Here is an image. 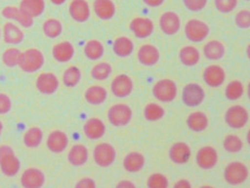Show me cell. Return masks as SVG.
<instances>
[{
    "label": "cell",
    "instance_id": "6da1fadb",
    "mask_svg": "<svg viewBox=\"0 0 250 188\" xmlns=\"http://www.w3.org/2000/svg\"><path fill=\"white\" fill-rule=\"evenodd\" d=\"M45 55L37 48H28L25 51H21L18 66L25 73L32 74L42 69L45 65Z\"/></svg>",
    "mask_w": 250,
    "mask_h": 188
},
{
    "label": "cell",
    "instance_id": "7a4b0ae2",
    "mask_svg": "<svg viewBox=\"0 0 250 188\" xmlns=\"http://www.w3.org/2000/svg\"><path fill=\"white\" fill-rule=\"evenodd\" d=\"M249 177L248 167L244 163L232 162L225 168L224 178L230 186H239L247 181Z\"/></svg>",
    "mask_w": 250,
    "mask_h": 188
},
{
    "label": "cell",
    "instance_id": "3957f363",
    "mask_svg": "<svg viewBox=\"0 0 250 188\" xmlns=\"http://www.w3.org/2000/svg\"><path fill=\"white\" fill-rule=\"evenodd\" d=\"M177 89L176 83L171 79L165 78L157 82L152 87V95L154 97L161 103H171L176 99Z\"/></svg>",
    "mask_w": 250,
    "mask_h": 188
},
{
    "label": "cell",
    "instance_id": "277c9868",
    "mask_svg": "<svg viewBox=\"0 0 250 188\" xmlns=\"http://www.w3.org/2000/svg\"><path fill=\"white\" fill-rule=\"evenodd\" d=\"M132 119V110L126 104H116L108 110V121L115 127L127 126Z\"/></svg>",
    "mask_w": 250,
    "mask_h": 188
},
{
    "label": "cell",
    "instance_id": "5b68a950",
    "mask_svg": "<svg viewBox=\"0 0 250 188\" xmlns=\"http://www.w3.org/2000/svg\"><path fill=\"white\" fill-rule=\"evenodd\" d=\"M210 33V28L208 23L200 21V19H190L185 26V35L192 42H201L208 37Z\"/></svg>",
    "mask_w": 250,
    "mask_h": 188
},
{
    "label": "cell",
    "instance_id": "8992f818",
    "mask_svg": "<svg viewBox=\"0 0 250 188\" xmlns=\"http://www.w3.org/2000/svg\"><path fill=\"white\" fill-rule=\"evenodd\" d=\"M225 122L229 127L240 129L249 122V113L243 105H233L229 107L225 114Z\"/></svg>",
    "mask_w": 250,
    "mask_h": 188
},
{
    "label": "cell",
    "instance_id": "52a82bcc",
    "mask_svg": "<svg viewBox=\"0 0 250 188\" xmlns=\"http://www.w3.org/2000/svg\"><path fill=\"white\" fill-rule=\"evenodd\" d=\"M94 161L99 167H109L115 163L117 153L115 147L109 143H100L94 149Z\"/></svg>",
    "mask_w": 250,
    "mask_h": 188
},
{
    "label": "cell",
    "instance_id": "ba28073f",
    "mask_svg": "<svg viewBox=\"0 0 250 188\" xmlns=\"http://www.w3.org/2000/svg\"><path fill=\"white\" fill-rule=\"evenodd\" d=\"M206 97V93L204 88L201 87L199 84L190 83L187 84L184 87L183 94H181V98L186 106L188 107H197L203 104Z\"/></svg>",
    "mask_w": 250,
    "mask_h": 188
},
{
    "label": "cell",
    "instance_id": "9c48e42d",
    "mask_svg": "<svg viewBox=\"0 0 250 188\" xmlns=\"http://www.w3.org/2000/svg\"><path fill=\"white\" fill-rule=\"evenodd\" d=\"M111 93L117 98H126L134 91V82L128 75H118L111 82Z\"/></svg>",
    "mask_w": 250,
    "mask_h": 188
},
{
    "label": "cell",
    "instance_id": "30bf717a",
    "mask_svg": "<svg viewBox=\"0 0 250 188\" xmlns=\"http://www.w3.org/2000/svg\"><path fill=\"white\" fill-rule=\"evenodd\" d=\"M20 183L26 188H40L45 185L46 175L42 169L36 167H29L23 170L20 177Z\"/></svg>",
    "mask_w": 250,
    "mask_h": 188
},
{
    "label": "cell",
    "instance_id": "8fae6325",
    "mask_svg": "<svg viewBox=\"0 0 250 188\" xmlns=\"http://www.w3.org/2000/svg\"><path fill=\"white\" fill-rule=\"evenodd\" d=\"M196 163L201 169H212L218 163V153L211 146L201 147L196 155Z\"/></svg>",
    "mask_w": 250,
    "mask_h": 188
},
{
    "label": "cell",
    "instance_id": "7c38bea8",
    "mask_svg": "<svg viewBox=\"0 0 250 188\" xmlns=\"http://www.w3.org/2000/svg\"><path fill=\"white\" fill-rule=\"evenodd\" d=\"M159 27L165 35H176L180 30L181 27L179 15L175 13V11H166V13H164L159 19Z\"/></svg>",
    "mask_w": 250,
    "mask_h": 188
},
{
    "label": "cell",
    "instance_id": "4fadbf2b",
    "mask_svg": "<svg viewBox=\"0 0 250 188\" xmlns=\"http://www.w3.org/2000/svg\"><path fill=\"white\" fill-rule=\"evenodd\" d=\"M131 33L134 34L137 38L145 39L151 36L155 30V25L151 19L146 17H136L130 21L129 25Z\"/></svg>",
    "mask_w": 250,
    "mask_h": 188
},
{
    "label": "cell",
    "instance_id": "5bb4252c",
    "mask_svg": "<svg viewBox=\"0 0 250 188\" xmlns=\"http://www.w3.org/2000/svg\"><path fill=\"white\" fill-rule=\"evenodd\" d=\"M137 58H138L141 65L152 67L158 63L160 59V51L152 43H145L138 49Z\"/></svg>",
    "mask_w": 250,
    "mask_h": 188
},
{
    "label": "cell",
    "instance_id": "9a60e30c",
    "mask_svg": "<svg viewBox=\"0 0 250 188\" xmlns=\"http://www.w3.org/2000/svg\"><path fill=\"white\" fill-rule=\"evenodd\" d=\"M36 88L42 95H52L58 90V77L52 73H42L36 81Z\"/></svg>",
    "mask_w": 250,
    "mask_h": 188
},
{
    "label": "cell",
    "instance_id": "2e32d148",
    "mask_svg": "<svg viewBox=\"0 0 250 188\" xmlns=\"http://www.w3.org/2000/svg\"><path fill=\"white\" fill-rule=\"evenodd\" d=\"M203 79L209 87H220L226 81V71L219 65H210L204 69Z\"/></svg>",
    "mask_w": 250,
    "mask_h": 188
},
{
    "label": "cell",
    "instance_id": "e0dca14e",
    "mask_svg": "<svg viewBox=\"0 0 250 188\" xmlns=\"http://www.w3.org/2000/svg\"><path fill=\"white\" fill-rule=\"evenodd\" d=\"M69 139L67 134L62 130H54L48 135L46 145L47 148L54 154H62L67 149Z\"/></svg>",
    "mask_w": 250,
    "mask_h": 188
},
{
    "label": "cell",
    "instance_id": "ac0fdd59",
    "mask_svg": "<svg viewBox=\"0 0 250 188\" xmlns=\"http://www.w3.org/2000/svg\"><path fill=\"white\" fill-rule=\"evenodd\" d=\"M1 15L7 19L19 22L22 27L30 28L34 25V17H31V16L26 14L25 11H22L20 8L16 6L3 7V9L1 10Z\"/></svg>",
    "mask_w": 250,
    "mask_h": 188
},
{
    "label": "cell",
    "instance_id": "d6986e66",
    "mask_svg": "<svg viewBox=\"0 0 250 188\" xmlns=\"http://www.w3.org/2000/svg\"><path fill=\"white\" fill-rule=\"evenodd\" d=\"M83 134L90 141H98L106 134V125L100 118H89L83 125Z\"/></svg>",
    "mask_w": 250,
    "mask_h": 188
},
{
    "label": "cell",
    "instance_id": "ffe728a7",
    "mask_svg": "<svg viewBox=\"0 0 250 188\" xmlns=\"http://www.w3.org/2000/svg\"><path fill=\"white\" fill-rule=\"evenodd\" d=\"M70 17L77 22H86L90 18V6L87 0H71L69 5Z\"/></svg>",
    "mask_w": 250,
    "mask_h": 188
},
{
    "label": "cell",
    "instance_id": "44dd1931",
    "mask_svg": "<svg viewBox=\"0 0 250 188\" xmlns=\"http://www.w3.org/2000/svg\"><path fill=\"white\" fill-rule=\"evenodd\" d=\"M191 156V149L189 145L184 142L175 143L169 149V158L172 163L177 165H184L186 164Z\"/></svg>",
    "mask_w": 250,
    "mask_h": 188
},
{
    "label": "cell",
    "instance_id": "7402d4cb",
    "mask_svg": "<svg viewBox=\"0 0 250 188\" xmlns=\"http://www.w3.org/2000/svg\"><path fill=\"white\" fill-rule=\"evenodd\" d=\"M52 56L58 63L70 62L75 56V47L70 42H60L52 47Z\"/></svg>",
    "mask_w": 250,
    "mask_h": 188
},
{
    "label": "cell",
    "instance_id": "603a6c76",
    "mask_svg": "<svg viewBox=\"0 0 250 188\" xmlns=\"http://www.w3.org/2000/svg\"><path fill=\"white\" fill-rule=\"evenodd\" d=\"M94 11L102 21H110L116 15V5L112 0H95Z\"/></svg>",
    "mask_w": 250,
    "mask_h": 188
},
{
    "label": "cell",
    "instance_id": "cb8c5ba5",
    "mask_svg": "<svg viewBox=\"0 0 250 188\" xmlns=\"http://www.w3.org/2000/svg\"><path fill=\"white\" fill-rule=\"evenodd\" d=\"M2 37L5 42L9 43V45H18V43L22 42L25 34L18 25L13 22H7L2 28Z\"/></svg>",
    "mask_w": 250,
    "mask_h": 188
},
{
    "label": "cell",
    "instance_id": "d4e9b609",
    "mask_svg": "<svg viewBox=\"0 0 250 188\" xmlns=\"http://www.w3.org/2000/svg\"><path fill=\"white\" fill-rule=\"evenodd\" d=\"M68 162L70 165L79 167L84 165L88 162L89 158V153H88L87 147L83 145V144H76V145L70 148L68 151Z\"/></svg>",
    "mask_w": 250,
    "mask_h": 188
},
{
    "label": "cell",
    "instance_id": "484cf974",
    "mask_svg": "<svg viewBox=\"0 0 250 188\" xmlns=\"http://www.w3.org/2000/svg\"><path fill=\"white\" fill-rule=\"evenodd\" d=\"M145 164H146V158L139 151H131L123 161V166L125 170L131 174L140 171L144 168Z\"/></svg>",
    "mask_w": 250,
    "mask_h": 188
},
{
    "label": "cell",
    "instance_id": "4316f807",
    "mask_svg": "<svg viewBox=\"0 0 250 188\" xmlns=\"http://www.w3.org/2000/svg\"><path fill=\"white\" fill-rule=\"evenodd\" d=\"M135 49V43L130 38L127 36H120V37L116 38L112 45V50L120 58H126L129 57Z\"/></svg>",
    "mask_w": 250,
    "mask_h": 188
},
{
    "label": "cell",
    "instance_id": "83f0119b",
    "mask_svg": "<svg viewBox=\"0 0 250 188\" xmlns=\"http://www.w3.org/2000/svg\"><path fill=\"white\" fill-rule=\"evenodd\" d=\"M186 123L189 129L195 131V133H201L208 128L209 119L207 115L203 111H193V113L189 114Z\"/></svg>",
    "mask_w": 250,
    "mask_h": 188
},
{
    "label": "cell",
    "instance_id": "f1b7e54d",
    "mask_svg": "<svg viewBox=\"0 0 250 188\" xmlns=\"http://www.w3.org/2000/svg\"><path fill=\"white\" fill-rule=\"evenodd\" d=\"M108 98V93L103 86L94 85L87 88V90L84 91V99L88 104L94 106L102 105Z\"/></svg>",
    "mask_w": 250,
    "mask_h": 188
},
{
    "label": "cell",
    "instance_id": "f546056e",
    "mask_svg": "<svg viewBox=\"0 0 250 188\" xmlns=\"http://www.w3.org/2000/svg\"><path fill=\"white\" fill-rule=\"evenodd\" d=\"M179 61L184 66H196L200 62V51L195 46H185L179 51Z\"/></svg>",
    "mask_w": 250,
    "mask_h": 188
},
{
    "label": "cell",
    "instance_id": "4dcf8cb0",
    "mask_svg": "<svg viewBox=\"0 0 250 188\" xmlns=\"http://www.w3.org/2000/svg\"><path fill=\"white\" fill-rule=\"evenodd\" d=\"M226 54V47L219 41H210L204 46V55L209 61H220Z\"/></svg>",
    "mask_w": 250,
    "mask_h": 188
},
{
    "label": "cell",
    "instance_id": "1f68e13d",
    "mask_svg": "<svg viewBox=\"0 0 250 188\" xmlns=\"http://www.w3.org/2000/svg\"><path fill=\"white\" fill-rule=\"evenodd\" d=\"M20 164L19 158L14 154H10L6 156L5 158L0 162V169H1L2 174L8 176V177H14L17 175L20 170Z\"/></svg>",
    "mask_w": 250,
    "mask_h": 188
},
{
    "label": "cell",
    "instance_id": "d6a6232c",
    "mask_svg": "<svg viewBox=\"0 0 250 188\" xmlns=\"http://www.w3.org/2000/svg\"><path fill=\"white\" fill-rule=\"evenodd\" d=\"M19 8L22 11H25L26 14L35 18L43 14L46 8V2L45 0H21Z\"/></svg>",
    "mask_w": 250,
    "mask_h": 188
},
{
    "label": "cell",
    "instance_id": "836d02e7",
    "mask_svg": "<svg viewBox=\"0 0 250 188\" xmlns=\"http://www.w3.org/2000/svg\"><path fill=\"white\" fill-rule=\"evenodd\" d=\"M83 54L89 61H98L104 54V43L97 39H91L84 45Z\"/></svg>",
    "mask_w": 250,
    "mask_h": 188
},
{
    "label": "cell",
    "instance_id": "e575fe53",
    "mask_svg": "<svg viewBox=\"0 0 250 188\" xmlns=\"http://www.w3.org/2000/svg\"><path fill=\"white\" fill-rule=\"evenodd\" d=\"M43 139L42 130L37 126L28 128L26 133L23 134V144L28 148H37L42 145Z\"/></svg>",
    "mask_w": 250,
    "mask_h": 188
},
{
    "label": "cell",
    "instance_id": "d590c367",
    "mask_svg": "<svg viewBox=\"0 0 250 188\" xmlns=\"http://www.w3.org/2000/svg\"><path fill=\"white\" fill-rule=\"evenodd\" d=\"M62 22L57 18H48L47 21H45L42 23V33L45 34V36L48 38H58L59 36L62 34Z\"/></svg>",
    "mask_w": 250,
    "mask_h": 188
},
{
    "label": "cell",
    "instance_id": "8d00e7d4",
    "mask_svg": "<svg viewBox=\"0 0 250 188\" xmlns=\"http://www.w3.org/2000/svg\"><path fill=\"white\" fill-rule=\"evenodd\" d=\"M82 70L77 66L68 67L62 75V83L66 87H76L82 82Z\"/></svg>",
    "mask_w": 250,
    "mask_h": 188
},
{
    "label": "cell",
    "instance_id": "74e56055",
    "mask_svg": "<svg viewBox=\"0 0 250 188\" xmlns=\"http://www.w3.org/2000/svg\"><path fill=\"white\" fill-rule=\"evenodd\" d=\"M223 146H224V149L226 151H228V153L237 154L243 150L244 142L239 136H237L235 134H229L225 137Z\"/></svg>",
    "mask_w": 250,
    "mask_h": 188
},
{
    "label": "cell",
    "instance_id": "f35d334b",
    "mask_svg": "<svg viewBox=\"0 0 250 188\" xmlns=\"http://www.w3.org/2000/svg\"><path fill=\"white\" fill-rule=\"evenodd\" d=\"M245 87L240 81H232L226 87L225 95L228 101H238L244 96Z\"/></svg>",
    "mask_w": 250,
    "mask_h": 188
},
{
    "label": "cell",
    "instance_id": "ab89813d",
    "mask_svg": "<svg viewBox=\"0 0 250 188\" xmlns=\"http://www.w3.org/2000/svg\"><path fill=\"white\" fill-rule=\"evenodd\" d=\"M112 73V67L109 63L103 62L98 63L92 67L91 69V77L96 79V81L103 82L106 81L107 78H109V76Z\"/></svg>",
    "mask_w": 250,
    "mask_h": 188
},
{
    "label": "cell",
    "instance_id": "60d3db41",
    "mask_svg": "<svg viewBox=\"0 0 250 188\" xmlns=\"http://www.w3.org/2000/svg\"><path fill=\"white\" fill-rule=\"evenodd\" d=\"M144 116L148 122H157L160 121L165 116V109L159 104L150 103L146 105L144 109Z\"/></svg>",
    "mask_w": 250,
    "mask_h": 188
},
{
    "label": "cell",
    "instance_id": "b9f144b4",
    "mask_svg": "<svg viewBox=\"0 0 250 188\" xmlns=\"http://www.w3.org/2000/svg\"><path fill=\"white\" fill-rule=\"evenodd\" d=\"M20 55H21V51H20L18 48L16 47L7 48L1 56V61L3 63V65L9 68L18 66Z\"/></svg>",
    "mask_w": 250,
    "mask_h": 188
},
{
    "label": "cell",
    "instance_id": "7bdbcfd3",
    "mask_svg": "<svg viewBox=\"0 0 250 188\" xmlns=\"http://www.w3.org/2000/svg\"><path fill=\"white\" fill-rule=\"evenodd\" d=\"M147 186L149 188H167L169 186V181L164 174L154 173L148 177Z\"/></svg>",
    "mask_w": 250,
    "mask_h": 188
},
{
    "label": "cell",
    "instance_id": "ee69618b",
    "mask_svg": "<svg viewBox=\"0 0 250 188\" xmlns=\"http://www.w3.org/2000/svg\"><path fill=\"white\" fill-rule=\"evenodd\" d=\"M237 5L238 0H215L216 9L223 14L231 13L233 9H236Z\"/></svg>",
    "mask_w": 250,
    "mask_h": 188
},
{
    "label": "cell",
    "instance_id": "f6af8a7d",
    "mask_svg": "<svg viewBox=\"0 0 250 188\" xmlns=\"http://www.w3.org/2000/svg\"><path fill=\"white\" fill-rule=\"evenodd\" d=\"M235 22L241 29H248L250 27V11L246 8L238 11L235 17Z\"/></svg>",
    "mask_w": 250,
    "mask_h": 188
},
{
    "label": "cell",
    "instance_id": "bcb514c9",
    "mask_svg": "<svg viewBox=\"0 0 250 188\" xmlns=\"http://www.w3.org/2000/svg\"><path fill=\"white\" fill-rule=\"evenodd\" d=\"M183 2L188 10L198 13V11L205 9V7L208 3V0H183Z\"/></svg>",
    "mask_w": 250,
    "mask_h": 188
},
{
    "label": "cell",
    "instance_id": "7dc6e473",
    "mask_svg": "<svg viewBox=\"0 0 250 188\" xmlns=\"http://www.w3.org/2000/svg\"><path fill=\"white\" fill-rule=\"evenodd\" d=\"M13 103L8 95L0 93V115H6L11 110Z\"/></svg>",
    "mask_w": 250,
    "mask_h": 188
},
{
    "label": "cell",
    "instance_id": "c3c4849f",
    "mask_svg": "<svg viewBox=\"0 0 250 188\" xmlns=\"http://www.w3.org/2000/svg\"><path fill=\"white\" fill-rule=\"evenodd\" d=\"M76 187L77 188H95L96 187V183L94 179H91L89 177H83V179L77 182L76 184Z\"/></svg>",
    "mask_w": 250,
    "mask_h": 188
},
{
    "label": "cell",
    "instance_id": "681fc988",
    "mask_svg": "<svg viewBox=\"0 0 250 188\" xmlns=\"http://www.w3.org/2000/svg\"><path fill=\"white\" fill-rule=\"evenodd\" d=\"M14 153H15V151L10 146L1 145V146H0V162H1L2 159L6 157V156L10 155V154H14Z\"/></svg>",
    "mask_w": 250,
    "mask_h": 188
},
{
    "label": "cell",
    "instance_id": "f907efd6",
    "mask_svg": "<svg viewBox=\"0 0 250 188\" xmlns=\"http://www.w3.org/2000/svg\"><path fill=\"white\" fill-rule=\"evenodd\" d=\"M143 1L146 3L148 7L156 8V7H159L163 5V3L165 2V0H143Z\"/></svg>",
    "mask_w": 250,
    "mask_h": 188
},
{
    "label": "cell",
    "instance_id": "816d5d0a",
    "mask_svg": "<svg viewBox=\"0 0 250 188\" xmlns=\"http://www.w3.org/2000/svg\"><path fill=\"white\" fill-rule=\"evenodd\" d=\"M176 188H190L191 187V183L187 181V179H180V181L175 183Z\"/></svg>",
    "mask_w": 250,
    "mask_h": 188
},
{
    "label": "cell",
    "instance_id": "f5cc1de1",
    "mask_svg": "<svg viewBox=\"0 0 250 188\" xmlns=\"http://www.w3.org/2000/svg\"><path fill=\"white\" fill-rule=\"evenodd\" d=\"M117 187L118 188H135L136 185H135V183H132L130 181H122L117 184Z\"/></svg>",
    "mask_w": 250,
    "mask_h": 188
},
{
    "label": "cell",
    "instance_id": "db71d44e",
    "mask_svg": "<svg viewBox=\"0 0 250 188\" xmlns=\"http://www.w3.org/2000/svg\"><path fill=\"white\" fill-rule=\"evenodd\" d=\"M50 1L54 3V5H57V6H60L62 5V3H64L67 1V0H50Z\"/></svg>",
    "mask_w": 250,
    "mask_h": 188
},
{
    "label": "cell",
    "instance_id": "11a10c76",
    "mask_svg": "<svg viewBox=\"0 0 250 188\" xmlns=\"http://www.w3.org/2000/svg\"><path fill=\"white\" fill-rule=\"evenodd\" d=\"M2 130H3V124H2L1 121H0V135H1Z\"/></svg>",
    "mask_w": 250,
    "mask_h": 188
},
{
    "label": "cell",
    "instance_id": "9f6ffc18",
    "mask_svg": "<svg viewBox=\"0 0 250 188\" xmlns=\"http://www.w3.org/2000/svg\"><path fill=\"white\" fill-rule=\"evenodd\" d=\"M249 55H250V45L247 46V57L249 58Z\"/></svg>",
    "mask_w": 250,
    "mask_h": 188
},
{
    "label": "cell",
    "instance_id": "6f0895ef",
    "mask_svg": "<svg viewBox=\"0 0 250 188\" xmlns=\"http://www.w3.org/2000/svg\"><path fill=\"white\" fill-rule=\"evenodd\" d=\"M249 141H250V135H249V131L247 133V142L249 143Z\"/></svg>",
    "mask_w": 250,
    "mask_h": 188
},
{
    "label": "cell",
    "instance_id": "680465c9",
    "mask_svg": "<svg viewBox=\"0 0 250 188\" xmlns=\"http://www.w3.org/2000/svg\"><path fill=\"white\" fill-rule=\"evenodd\" d=\"M0 37H1V30H0Z\"/></svg>",
    "mask_w": 250,
    "mask_h": 188
},
{
    "label": "cell",
    "instance_id": "91938a15",
    "mask_svg": "<svg viewBox=\"0 0 250 188\" xmlns=\"http://www.w3.org/2000/svg\"><path fill=\"white\" fill-rule=\"evenodd\" d=\"M245 1H249V0H245Z\"/></svg>",
    "mask_w": 250,
    "mask_h": 188
}]
</instances>
